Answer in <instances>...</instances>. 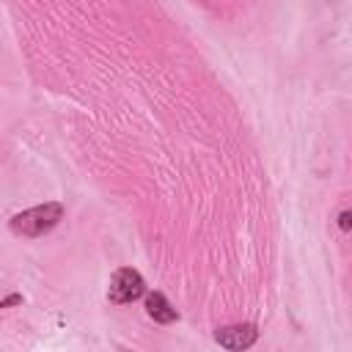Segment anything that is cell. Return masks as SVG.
<instances>
[{"instance_id": "3", "label": "cell", "mask_w": 352, "mask_h": 352, "mask_svg": "<svg viewBox=\"0 0 352 352\" xmlns=\"http://www.w3.org/2000/svg\"><path fill=\"white\" fill-rule=\"evenodd\" d=\"M256 338H258V330H256V324H248V322L245 324H226V327L214 330V341L226 349H248L256 344Z\"/></svg>"}, {"instance_id": "4", "label": "cell", "mask_w": 352, "mask_h": 352, "mask_svg": "<svg viewBox=\"0 0 352 352\" xmlns=\"http://www.w3.org/2000/svg\"><path fill=\"white\" fill-rule=\"evenodd\" d=\"M146 314H148L154 322H160V324H170V322L179 319L176 308L168 302V297H165L162 292H151V294L146 297Z\"/></svg>"}, {"instance_id": "5", "label": "cell", "mask_w": 352, "mask_h": 352, "mask_svg": "<svg viewBox=\"0 0 352 352\" xmlns=\"http://www.w3.org/2000/svg\"><path fill=\"white\" fill-rule=\"evenodd\" d=\"M349 220H352V214H349V212L344 209V212L338 214V228H341V231H349V226H352Z\"/></svg>"}, {"instance_id": "1", "label": "cell", "mask_w": 352, "mask_h": 352, "mask_svg": "<svg viewBox=\"0 0 352 352\" xmlns=\"http://www.w3.org/2000/svg\"><path fill=\"white\" fill-rule=\"evenodd\" d=\"M63 220V206L58 201H47L41 206H30L19 214L11 217V231L16 236H25V239H36V236H44L50 234L58 223Z\"/></svg>"}, {"instance_id": "2", "label": "cell", "mask_w": 352, "mask_h": 352, "mask_svg": "<svg viewBox=\"0 0 352 352\" xmlns=\"http://www.w3.org/2000/svg\"><path fill=\"white\" fill-rule=\"evenodd\" d=\"M146 294V280L138 270L132 267H121L113 272L110 278V286H107V300L116 302V305H124V302H135Z\"/></svg>"}]
</instances>
